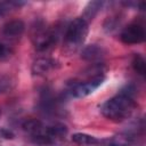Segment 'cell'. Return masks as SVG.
<instances>
[{
  "mask_svg": "<svg viewBox=\"0 0 146 146\" xmlns=\"http://www.w3.org/2000/svg\"><path fill=\"white\" fill-rule=\"evenodd\" d=\"M136 110V103L130 94L121 92L106 100L100 108L102 114L114 122H122L129 119Z\"/></svg>",
  "mask_w": 146,
  "mask_h": 146,
  "instance_id": "obj_1",
  "label": "cell"
},
{
  "mask_svg": "<svg viewBox=\"0 0 146 146\" xmlns=\"http://www.w3.org/2000/svg\"><path fill=\"white\" fill-rule=\"evenodd\" d=\"M88 35V23L82 17L73 19L65 33V43L72 50L81 46Z\"/></svg>",
  "mask_w": 146,
  "mask_h": 146,
  "instance_id": "obj_2",
  "label": "cell"
},
{
  "mask_svg": "<svg viewBox=\"0 0 146 146\" xmlns=\"http://www.w3.org/2000/svg\"><path fill=\"white\" fill-rule=\"evenodd\" d=\"M104 81V76L99 75V76H94L92 79L84 81V82H80L76 83L72 87L71 89V95L75 98H82L86 97L90 94H92Z\"/></svg>",
  "mask_w": 146,
  "mask_h": 146,
  "instance_id": "obj_3",
  "label": "cell"
},
{
  "mask_svg": "<svg viewBox=\"0 0 146 146\" xmlns=\"http://www.w3.org/2000/svg\"><path fill=\"white\" fill-rule=\"evenodd\" d=\"M120 39L122 42L127 44H136L140 43L145 39V30L138 23H131L123 29L120 34Z\"/></svg>",
  "mask_w": 146,
  "mask_h": 146,
  "instance_id": "obj_4",
  "label": "cell"
},
{
  "mask_svg": "<svg viewBox=\"0 0 146 146\" xmlns=\"http://www.w3.org/2000/svg\"><path fill=\"white\" fill-rule=\"evenodd\" d=\"M35 48L38 50H44L51 47L56 41V34L47 30H38L33 36Z\"/></svg>",
  "mask_w": 146,
  "mask_h": 146,
  "instance_id": "obj_5",
  "label": "cell"
},
{
  "mask_svg": "<svg viewBox=\"0 0 146 146\" xmlns=\"http://www.w3.org/2000/svg\"><path fill=\"white\" fill-rule=\"evenodd\" d=\"M25 30V25L21 19H14L6 23L2 27V33L8 38H18Z\"/></svg>",
  "mask_w": 146,
  "mask_h": 146,
  "instance_id": "obj_6",
  "label": "cell"
},
{
  "mask_svg": "<svg viewBox=\"0 0 146 146\" xmlns=\"http://www.w3.org/2000/svg\"><path fill=\"white\" fill-rule=\"evenodd\" d=\"M56 66V62L51 58H47V57H42V58H38L33 65H32V72L33 74L36 75H42L46 74L48 72H50L51 70H54Z\"/></svg>",
  "mask_w": 146,
  "mask_h": 146,
  "instance_id": "obj_7",
  "label": "cell"
},
{
  "mask_svg": "<svg viewBox=\"0 0 146 146\" xmlns=\"http://www.w3.org/2000/svg\"><path fill=\"white\" fill-rule=\"evenodd\" d=\"M22 128L25 132L30 133L31 137L40 135L44 131V127L42 125L41 121H39L36 119H30V120L24 121V123L22 124Z\"/></svg>",
  "mask_w": 146,
  "mask_h": 146,
  "instance_id": "obj_8",
  "label": "cell"
},
{
  "mask_svg": "<svg viewBox=\"0 0 146 146\" xmlns=\"http://www.w3.org/2000/svg\"><path fill=\"white\" fill-rule=\"evenodd\" d=\"M46 133L55 141L57 139L64 138V136L67 133V128L63 123H55V124L46 128Z\"/></svg>",
  "mask_w": 146,
  "mask_h": 146,
  "instance_id": "obj_9",
  "label": "cell"
},
{
  "mask_svg": "<svg viewBox=\"0 0 146 146\" xmlns=\"http://www.w3.org/2000/svg\"><path fill=\"white\" fill-rule=\"evenodd\" d=\"M102 56H103V49L96 44L87 46L82 50V58H84L86 60H89V62L98 60L102 58Z\"/></svg>",
  "mask_w": 146,
  "mask_h": 146,
  "instance_id": "obj_10",
  "label": "cell"
},
{
  "mask_svg": "<svg viewBox=\"0 0 146 146\" xmlns=\"http://www.w3.org/2000/svg\"><path fill=\"white\" fill-rule=\"evenodd\" d=\"M133 143V138L128 133H119L113 136L110 140L107 146H130Z\"/></svg>",
  "mask_w": 146,
  "mask_h": 146,
  "instance_id": "obj_11",
  "label": "cell"
},
{
  "mask_svg": "<svg viewBox=\"0 0 146 146\" xmlns=\"http://www.w3.org/2000/svg\"><path fill=\"white\" fill-rule=\"evenodd\" d=\"M72 141H74L75 144H79V145H95L98 143V139L94 136L78 132L72 136Z\"/></svg>",
  "mask_w": 146,
  "mask_h": 146,
  "instance_id": "obj_12",
  "label": "cell"
},
{
  "mask_svg": "<svg viewBox=\"0 0 146 146\" xmlns=\"http://www.w3.org/2000/svg\"><path fill=\"white\" fill-rule=\"evenodd\" d=\"M131 64H132L133 70H135L138 74L144 75V74L146 73V63H145V59H144L139 54H136V55L133 56Z\"/></svg>",
  "mask_w": 146,
  "mask_h": 146,
  "instance_id": "obj_13",
  "label": "cell"
},
{
  "mask_svg": "<svg viewBox=\"0 0 146 146\" xmlns=\"http://www.w3.org/2000/svg\"><path fill=\"white\" fill-rule=\"evenodd\" d=\"M102 7V2H98V1H92V2H89L88 6L86 7V10H84V17H82L84 21L87 19H92L96 15V13L98 11V9Z\"/></svg>",
  "mask_w": 146,
  "mask_h": 146,
  "instance_id": "obj_14",
  "label": "cell"
},
{
  "mask_svg": "<svg viewBox=\"0 0 146 146\" xmlns=\"http://www.w3.org/2000/svg\"><path fill=\"white\" fill-rule=\"evenodd\" d=\"M14 132L6 129V128H0V138L3 139H13L14 138Z\"/></svg>",
  "mask_w": 146,
  "mask_h": 146,
  "instance_id": "obj_15",
  "label": "cell"
},
{
  "mask_svg": "<svg viewBox=\"0 0 146 146\" xmlns=\"http://www.w3.org/2000/svg\"><path fill=\"white\" fill-rule=\"evenodd\" d=\"M8 54H9V51H8L7 47L5 44L0 43V58H3L6 56H8Z\"/></svg>",
  "mask_w": 146,
  "mask_h": 146,
  "instance_id": "obj_16",
  "label": "cell"
},
{
  "mask_svg": "<svg viewBox=\"0 0 146 146\" xmlns=\"http://www.w3.org/2000/svg\"><path fill=\"white\" fill-rule=\"evenodd\" d=\"M0 115H1V110H0Z\"/></svg>",
  "mask_w": 146,
  "mask_h": 146,
  "instance_id": "obj_17",
  "label": "cell"
}]
</instances>
